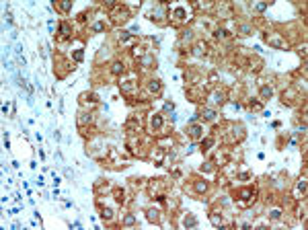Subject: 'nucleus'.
<instances>
[{
    "instance_id": "f257e3e1",
    "label": "nucleus",
    "mask_w": 308,
    "mask_h": 230,
    "mask_svg": "<svg viewBox=\"0 0 308 230\" xmlns=\"http://www.w3.org/2000/svg\"><path fill=\"white\" fill-rule=\"evenodd\" d=\"M267 41H271L273 45H277V47H284V45H285V43H284V41H282V39H279L277 35H271V37H267Z\"/></svg>"
},
{
    "instance_id": "f03ea898",
    "label": "nucleus",
    "mask_w": 308,
    "mask_h": 230,
    "mask_svg": "<svg viewBox=\"0 0 308 230\" xmlns=\"http://www.w3.org/2000/svg\"><path fill=\"white\" fill-rule=\"evenodd\" d=\"M160 123H162L160 115H154V117H152V127H154V130H158V127H160Z\"/></svg>"
},
{
    "instance_id": "7ed1b4c3",
    "label": "nucleus",
    "mask_w": 308,
    "mask_h": 230,
    "mask_svg": "<svg viewBox=\"0 0 308 230\" xmlns=\"http://www.w3.org/2000/svg\"><path fill=\"white\" fill-rule=\"evenodd\" d=\"M195 189H197V193H203L208 187H205V183H197V185H195Z\"/></svg>"
},
{
    "instance_id": "20e7f679",
    "label": "nucleus",
    "mask_w": 308,
    "mask_h": 230,
    "mask_svg": "<svg viewBox=\"0 0 308 230\" xmlns=\"http://www.w3.org/2000/svg\"><path fill=\"white\" fill-rule=\"evenodd\" d=\"M150 90H160V84H158V80H152V82H150Z\"/></svg>"
},
{
    "instance_id": "39448f33",
    "label": "nucleus",
    "mask_w": 308,
    "mask_h": 230,
    "mask_svg": "<svg viewBox=\"0 0 308 230\" xmlns=\"http://www.w3.org/2000/svg\"><path fill=\"white\" fill-rule=\"evenodd\" d=\"M203 115H205V119H214V111L212 109H205V111H203Z\"/></svg>"
},
{
    "instance_id": "423d86ee",
    "label": "nucleus",
    "mask_w": 308,
    "mask_h": 230,
    "mask_svg": "<svg viewBox=\"0 0 308 230\" xmlns=\"http://www.w3.org/2000/svg\"><path fill=\"white\" fill-rule=\"evenodd\" d=\"M261 95H263V97H271V88H267V86H263V90H261Z\"/></svg>"
},
{
    "instance_id": "0eeeda50",
    "label": "nucleus",
    "mask_w": 308,
    "mask_h": 230,
    "mask_svg": "<svg viewBox=\"0 0 308 230\" xmlns=\"http://www.w3.org/2000/svg\"><path fill=\"white\" fill-rule=\"evenodd\" d=\"M193 224H195V218H193V216L185 218V226H193Z\"/></svg>"
},
{
    "instance_id": "6e6552de",
    "label": "nucleus",
    "mask_w": 308,
    "mask_h": 230,
    "mask_svg": "<svg viewBox=\"0 0 308 230\" xmlns=\"http://www.w3.org/2000/svg\"><path fill=\"white\" fill-rule=\"evenodd\" d=\"M240 31H242V35H249V33H251V27L242 25V27H240Z\"/></svg>"
},
{
    "instance_id": "1a4fd4ad",
    "label": "nucleus",
    "mask_w": 308,
    "mask_h": 230,
    "mask_svg": "<svg viewBox=\"0 0 308 230\" xmlns=\"http://www.w3.org/2000/svg\"><path fill=\"white\" fill-rule=\"evenodd\" d=\"M123 222H125V224H134V222H136V218H134V216H125V220H123Z\"/></svg>"
},
{
    "instance_id": "9d476101",
    "label": "nucleus",
    "mask_w": 308,
    "mask_h": 230,
    "mask_svg": "<svg viewBox=\"0 0 308 230\" xmlns=\"http://www.w3.org/2000/svg\"><path fill=\"white\" fill-rule=\"evenodd\" d=\"M119 70H121V64L115 62V64H113V72H119Z\"/></svg>"
},
{
    "instance_id": "9b49d317",
    "label": "nucleus",
    "mask_w": 308,
    "mask_h": 230,
    "mask_svg": "<svg viewBox=\"0 0 308 230\" xmlns=\"http://www.w3.org/2000/svg\"><path fill=\"white\" fill-rule=\"evenodd\" d=\"M210 218H212V222H214V224H220V218H218V216H216V214H212V216H210Z\"/></svg>"
},
{
    "instance_id": "f8f14e48",
    "label": "nucleus",
    "mask_w": 308,
    "mask_h": 230,
    "mask_svg": "<svg viewBox=\"0 0 308 230\" xmlns=\"http://www.w3.org/2000/svg\"><path fill=\"white\" fill-rule=\"evenodd\" d=\"M74 58H76V60H82V51H80V49H78V51H76V54H74Z\"/></svg>"
}]
</instances>
